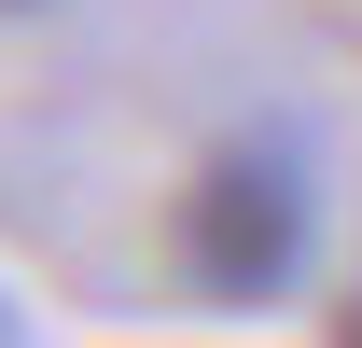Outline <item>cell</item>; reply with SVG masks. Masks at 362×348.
I'll list each match as a JSON object with an SVG mask.
<instances>
[{
  "label": "cell",
  "instance_id": "cell-1",
  "mask_svg": "<svg viewBox=\"0 0 362 348\" xmlns=\"http://www.w3.org/2000/svg\"><path fill=\"white\" fill-rule=\"evenodd\" d=\"M307 251H320V195H307L293 139H223L181 181V209H168V265L209 306H279L307 279Z\"/></svg>",
  "mask_w": 362,
  "mask_h": 348
},
{
  "label": "cell",
  "instance_id": "cell-2",
  "mask_svg": "<svg viewBox=\"0 0 362 348\" xmlns=\"http://www.w3.org/2000/svg\"><path fill=\"white\" fill-rule=\"evenodd\" d=\"M334 335H362V306H349V320H334Z\"/></svg>",
  "mask_w": 362,
  "mask_h": 348
},
{
  "label": "cell",
  "instance_id": "cell-3",
  "mask_svg": "<svg viewBox=\"0 0 362 348\" xmlns=\"http://www.w3.org/2000/svg\"><path fill=\"white\" fill-rule=\"evenodd\" d=\"M0 335H14V306H0Z\"/></svg>",
  "mask_w": 362,
  "mask_h": 348
},
{
  "label": "cell",
  "instance_id": "cell-4",
  "mask_svg": "<svg viewBox=\"0 0 362 348\" xmlns=\"http://www.w3.org/2000/svg\"><path fill=\"white\" fill-rule=\"evenodd\" d=\"M0 14H28V0H0Z\"/></svg>",
  "mask_w": 362,
  "mask_h": 348
}]
</instances>
